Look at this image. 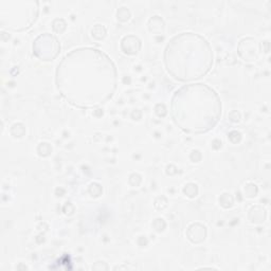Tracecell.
<instances>
[{
  "label": "cell",
  "instance_id": "5",
  "mask_svg": "<svg viewBox=\"0 0 271 271\" xmlns=\"http://www.w3.org/2000/svg\"><path fill=\"white\" fill-rule=\"evenodd\" d=\"M60 51V44L54 35L45 33L40 35L33 44V52L42 60H52Z\"/></svg>",
  "mask_w": 271,
  "mask_h": 271
},
{
  "label": "cell",
  "instance_id": "15",
  "mask_svg": "<svg viewBox=\"0 0 271 271\" xmlns=\"http://www.w3.org/2000/svg\"><path fill=\"white\" fill-rule=\"evenodd\" d=\"M128 18H129V12H128V11H126L124 14L122 13L121 10L118 11V19H120L121 21H125V20H127Z\"/></svg>",
  "mask_w": 271,
  "mask_h": 271
},
{
  "label": "cell",
  "instance_id": "4",
  "mask_svg": "<svg viewBox=\"0 0 271 271\" xmlns=\"http://www.w3.org/2000/svg\"><path fill=\"white\" fill-rule=\"evenodd\" d=\"M39 15L38 2L0 3V24L10 31L29 29Z\"/></svg>",
  "mask_w": 271,
  "mask_h": 271
},
{
  "label": "cell",
  "instance_id": "8",
  "mask_svg": "<svg viewBox=\"0 0 271 271\" xmlns=\"http://www.w3.org/2000/svg\"><path fill=\"white\" fill-rule=\"evenodd\" d=\"M187 236L193 244H199L205 241L207 236V229L201 224H192L187 231Z\"/></svg>",
  "mask_w": 271,
  "mask_h": 271
},
{
  "label": "cell",
  "instance_id": "14",
  "mask_svg": "<svg viewBox=\"0 0 271 271\" xmlns=\"http://www.w3.org/2000/svg\"><path fill=\"white\" fill-rule=\"evenodd\" d=\"M156 113L159 117H164L166 115V108L163 104H158L156 106Z\"/></svg>",
  "mask_w": 271,
  "mask_h": 271
},
{
  "label": "cell",
  "instance_id": "12",
  "mask_svg": "<svg viewBox=\"0 0 271 271\" xmlns=\"http://www.w3.org/2000/svg\"><path fill=\"white\" fill-rule=\"evenodd\" d=\"M219 202L224 208H230L233 205V198L232 196L228 193H225L219 197Z\"/></svg>",
  "mask_w": 271,
  "mask_h": 271
},
{
  "label": "cell",
  "instance_id": "10",
  "mask_svg": "<svg viewBox=\"0 0 271 271\" xmlns=\"http://www.w3.org/2000/svg\"><path fill=\"white\" fill-rule=\"evenodd\" d=\"M91 33H92V38H94L97 41H101L102 39L105 38L106 29L103 26H101V24H95V27L92 29Z\"/></svg>",
  "mask_w": 271,
  "mask_h": 271
},
{
  "label": "cell",
  "instance_id": "1",
  "mask_svg": "<svg viewBox=\"0 0 271 271\" xmlns=\"http://www.w3.org/2000/svg\"><path fill=\"white\" fill-rule=\"evenodd\" d=\"M56 87L65 100L79 108L104 104L117 89L116 65L104 51L81 47L67 53L57 65Z\"/></svg>",
  "mask_w": 271,
  "mask_h": 271
},
{
  "label": "cell",
  "instance_id": "3",
  "mask_svg": "<svg viewBox=\"0 0 271 271\" xmlns=\"http://www.w3.org/2000/svg\"><path fill=\"white\" fill-rule=\"evenodd\" d=\"M163 59L172 77L180 82H189L205 77L211 70L213 51L201 35L182 32L168 42Z\"/></svg>",
  "mask_w": 271,
  "mask_h": 271
},
{
  "label": "cell",
  "instance_id": "2",
  "mask_svg": "<svg viewBox=\"0 0 271 271\" xmlns=\"http://www.w3.org/2000/svg\"><path fill=\"white\" fill-rule=\"evenodd\" d=\"M171 116L175 124L183 131L193 134L207 132L220 119V97L206 84L184 85L172 97Z\"/></svg>",
  "mask_w": 271,
  "mask_h": 271
},
{
  "label": "cell",
  "instance_id": "6",
  "mask_svg": "<svg viewBox=\"0 0 271 271\" xmlns=\"http://www.w3.org/2000/svg\"><path fill=\"white\" fill-rule=\"evenodd\" d=\"M239 54L246 61H252L258 55L257 42L251 38L243 39L239 44Z\"/></svg>",
  "mask_w": 271,
  "mask_h": 271
},
{
  "label": "cell",
  "instance_id": "11",
  "mask_svg": "<svg viewBox=\"0 0 271 271\" xmlns=\"http://www.w3.org/2000/svg\"><path fill=\"white\" fill-rule=\"evenodd\" d=\"M183 192L187 196L191 197V198H194V197H196L197 194H198V187H197V184L195 183H188L187 186L184 187Z\"/></svg>",
  "mask_w": 271,
  "mask_h": 271
},
{
  "label": "cell",
  "instance_id": "7",
  "mask_svg": "<svg viewBox=\"0 0 271 271\" xmlns=\"http://www.w3.org/2000/svg\"><path fill=\"white\" fill-rule=\"evenodd\" d=\"M141 48V41L134 35H128L123 38L121 41V49L122 51L132 55V54H137Z\"/></svg>",
  "mask_w": 271,
  "mask_h": 271
},
{
  "label": "cell",
  "instance_id": "9",
  "mask_svg": "<svg viewBox=\"0 0 271 271\" xmlns=\"http://www.w3.org/2000/svg\"><path fill=\"white\" fill-rule=\"evenodd\" d=\"M150 30L152 32H160L163 30V21L159 16H155L150 20Z\"/></svg>",
  "mask_w": 271,
  "mask_h": 271
},
{
  "label": "cell",
  "instance_id": "13",
  "mask_svg": "<svg viewBox=\"0 0 271 271\" xmlns=\"http://www.w3.org/2000/svg\"><path fill=\"white\" fill-rule=\"evenodd\" d=\"M53 29L56 33H63L66 29V23L63 19H56L54 22H53Z\"/></svg>",
  "mask_w": 271,
  "mask_h": 271
}]
</instances>
